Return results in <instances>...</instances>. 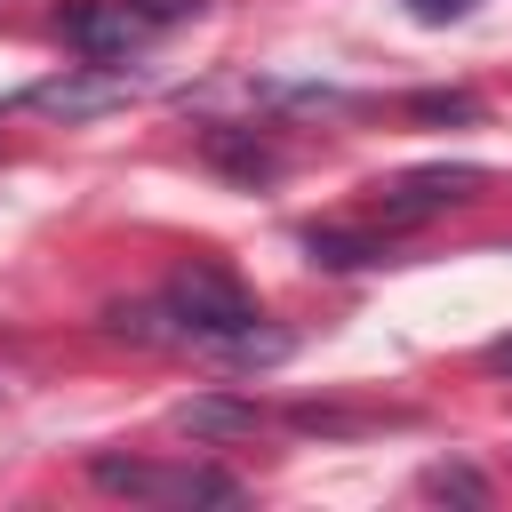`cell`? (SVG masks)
I'll return each mask as SVG.
<instances>
[{"label":"cell","instance_id":"obj_2","mask_svg":"<svg viewBox=\"0 0 512 512\" xmlns=\"http://www.w3.org/2000/svg\"><path fill=\"white\" fill-rule=\"evenodd\" d=\"M88 472H96V488H112V496H144V504H232V496H240V480H224V472H200V464L96 456Z\"/></svg>","mask_w":512,"mask_h":512},{"label":"cell","instance_id":"obj_6","mask_svg":"<svg viewBox=\"0 0 512 512\" xmlns=\"http://www.w3.org/2000/svg\"><path fill=\"white\" fill-rule=\"evenodd\" d=\"M168 424L184 440H248V432H264V408L256 400H232V392H192V400H176Z\"/></svg>","mask_w":512,"mask_h":512},{"label":"cell","instance_id":"obj_4","mask_svg":"<svg viewBox=\"0 0 512 512\" xmlns=\"http://www.w3.org/2000/svg\"><path fill=\"white\" fill-rule=\"evenodd\" d=\"M56 32H64L88 64H128V48H136L152 24L136 16V0H72V8H56Z\"/></svg>","mask_w":512,"mask_h":512},{"label":"cell","instance_id":"obj_13","mask_svg":"<svg viewBox=\"0 0 512 512\" xmlns=\"http://www.w3.org/2000/svg\"><path fill=\"white\" fill-rule=\"evenodd\" d=\"M472 8H480V0H408V16H416V24H464Z\"/></svg>","mask_w":512,"mask_h":512},{"label":"cell","instance_id":"obj_11","mask_svg":"<svg viewBox=\"0 0 512 512\" xmlns=\"http://www.w3.org/2000/svg\"><path fill=\"white\" fill-rule=\"evenodd\" d=\"M288 424H296V432H320V440H344V432H368V416H352V408H320V400H304V408H288Z\"/></svg>","mask_w":512,"mask_h":512},{"label":"cell","instance_id":"obj_8","mask_svg":"<svg viewBox=\"0 0 512 512\" xmlns=\"http://www.w3.org/2000/svg\"><path fill=\"white\" fill-rule=\"evenodd\" d=\"M304 256L328 264V272H360V264H384V240L376 232H352V224H312L304 232Z\"/></svg>","mask_w":512,"mask_h":512},{"label":"cell","instance_id":"obj_7","mask_svg":"<svg viewBox=\"0 0 512 512\" xmlns=\"http://www.w3.org/2000/svg\"><path fill=\"white\" fill-rule=\"evenodd\" d=\"M208 160H216L224 176H240V184L280 176V152H272L264 136H248V128H208Z\"/></svg>","mask_w":512,"mask_h":512},{"label":"cell","instance_id":"obj_9","mask_svg":"<svg viewBox=\"0 0 512 512\" xmlns=\"http://www.w3.org/2000/svg\"><path fill=\"white\" fill-rule=\"evenodd\" d=\"M104 336H128V344H168V304H104Z\"/></svg>","mask_w":512,"mask_h":512},{"label":"cell","instance_id":"obj_12","mask_svg":"<svg viewBox=\"0 0 512 512\" xmlns=\"http://www.w3.org/2000/svg\"><path fill=\"white\" fill-rule=\"evenodd\" d=\"M424 496H456V504H488V480L472 464H432L424 472Z\"/></svg>","mask_w":512,"mask_h":512},{"label":"cell","instance_id":"obj_15","mask_svg":"<svg viewBox=\"0 0 512 512\" xmlns=\"http://www.w3.org/2000/svg\"><path fill=\"white\" fill-rule=\"evenodd\" d=\"M480 368H488V376H512V336H496V344L480 352Z\"/></svg>","mask_w":512,"mask_h":512},{"label":"cell","instance_id":"obj_1","mask_svg":"<svg viewBox=\"0 0 512 512\" xmlns=\"http://www.w3.org/2000/svg\"><path fill=\"white\" fill-rule=\"evenodd\" d=\"M160 304H168V328H176L184 344H200V352H216L224 336H240V328L264 320L256 296H248L232 272H216V264H184V272H168Z\"/></svg>","mask_w":512,"mask_h":512},{"label":"cell","instance_id":"obj_14","mask_svg":"<svg viewBox=\"0 0 512 512\" xmlns=\"http://www.w3.org/2000/svg\"><path fill=\"white\" fill-rule=\"evenodd\" d=\"M136 16L160 32V24H184V16H200V0H136Z\"/></svg>","mask_w":512,"mask_h":512},{"label":"cell","instance_id":"obj_5","mask_svg":"<svg viewBox=\"0 0 512 512\" xmlns=\"http://www.w3.org/2000/svg\"><path fill=\"white\" fill-rule=\"evenodd\" d=\"M24 104H32V112H56V120H96V112H120V104H128V80H120L112 64H96V72H56V80L24 88Z\"/></svg>","mask_w":512,"mask_h":512},{"label":"cell","instance_id":"obj_10","mask_svg":"<svg viewBox=\"0 0 512 512\" xmlns=\"http://www.w3.org/2000/svg\"><path fill=\"white\" fill-rule=\"evenodd\" d=\"M408 120H424V128L480 120V96H472V88H416V96H408Z\"/></svg>","mask_w":512,"mask_h":512},{"label":"cell","instance_id":"obj_3","mask_svg":"<svg viewBox=\"0 0 512 512\" xmlns=\"http://www.w3.org/2000/svg\"><path fill=\"white\" fill-rule=\"evenodd\" d=\"M488 184V168H472V160H440V168H408V176H392V184H376V216L384 224H424V216H440V208H456V200H472Z\"/></svg>","mask_w":512,"mask_h":512}]
</instances>
